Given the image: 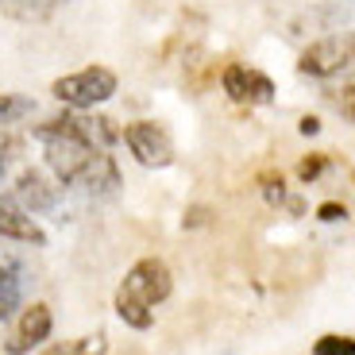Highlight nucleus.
Here are the masks:
<instances>
[{
	"instance_id": "nucleus-1",
	"label": "nucleus",
	"mask_w": 355,
	"mask_h": 355,
	"mask_svg": "<svg viewBox=\"0 0 355 355\" xmlns=\"http://www.w3.org/2000/svg\"><path fill=\"white\" fill-rule=\"evenodd\" d=\"M35 139L43 143L46 170L58 178V186L81 189L89 197H108L120 189V166L108 155L120 132L105 116H54L35 128Z\"/></svg>"
},
{
	"instance_id": "nucleus-2",
	"label": "nucleus",
	"mask_w": 355,
	"mask_h": 355,
	"mask_svg": "<svg viewBox=\"0 0 355 355\" xmlns=\"http://www.w3.org/2000/svg\"><path fill=\"white\" fill-rule=\"evenodd\" d=\"M174 290V275L162 259L147 255L124 275V282L116 286V317L132 324V329H151L155 324V305H162Z\"/></svg>"
},
{
	"instance_id": "nucleus-3",
	"label": "nucleus",
	"mask_w": 355,
	"mask_h": 355,
	"mask_svg": "<svg viewBox=\"0 0 355 355\" xmlns=\"http://www.w3.org/2000/svg\"><path fill=\"white\" fill-rule=\"evenodd\" d=\"M116 89H120V81H116V73L108 70V66H85V70H78V73L58 78L51 85V93H54V101L70 105L73 112H89V108L112 101Z\"/></svg>"
},
{
	"instance_id": "nucleus-4",
	"label": "nucleus",
	"mask_w": 355,
	"mask_h": 355,
	"mask_svg": "<svg viewBox=\"0 0 355 355\" xmlns=\"http://www.w3.org/2000/svg\"><path fill=\"white\" fill-rule=\"evenodd\" d=\"M120 139L128 143V151H132L135 162H143V166L162 170V166L174 162V143H170L166 128L155 124V120H132V124H124Z\"/></svg>"
},
{
	"instance_id": "nucleus-5",
	"label": "nucleus",
	"mask_w": 355,
	"mask_h": 355,
	"mask_svg": "<svg viewBox=\"0 0 355 355\" xmlns=\"http://www.w3.org/2000/svg\"><path fill=\"white\" fill-rule=\"evenodd\" d=\"M297 70L305 78H336V73L352 70V46L347 35H324L317 43H309L297 58Z\"/></svg>"
},
{
	"instance_id": "nucleus-6",
	"label": "nucleus",
	"mask_w": 355,
	"mask_h": 355,
	"mask_svg": "<svg viewBox=\"0 0 355 355\" xmlns=\"http://www.w3.org/2000/svg\"><path fill=\"white\" fill-rule=\"evenodd\" d=\"M51 329H54L51 309H46L43 302L27 305V309L16 317V324H12L8 340H4V352H8V355H27V352H35V347H43L46 340H51Z\"/></svg>"
},
{
	"instance_id": "nucleus-7",
	"label": "nucleus",
	"mask_w": 355,
	"mask_h": 355,
	"mask_svg": "<svg viewBox=\"0 0 355 355\" xmlns=\"http://www.w3.org/2000/svg\"><path fill=\"white\" fill-rule=\"evenodd\" d=\"M220 85L236 105H270L275 101V81L266 78V73L251 70V66H240V62L224 66Z\"/></svg>"
},
{
	"instance_id": "nucleus-8",
	"label": "nucleus",
	"mask_w": 355,
	"mask_h": 355,
	"mask_svg": "<svg viewBox=\"0 0 355 355\" xmlns=\"http://www.w3.org/2000/svg\"><path fill=\"white\" fill-rule=\"evenodd\" d=\"M0 236H4V240L31 243V248H46L43 228H39L35 216L27 213V209L12 193H0Z\"/></svg>"
},
{
	"instance_id": "nucleus-9",
	"label": "nucleus",
	"mask_w": 355,
	"mask_h": 355,
	"mask_svg": "<svg viewBox=\"0 0 355 355\" xmlns=\"http://www.w3.org/2000/svg\"><path fill=\"white\" fill-rule=\"evenodd\" d=\"M12 197H16L19 205H24L27 213H46V209H54V186L46 182L39 170H24V174L16 178V189H12Z\"/></svg>"
},
{
	"instance_id": "nucleus-10",
	"label": "nucleus",
	"mask_w": 355,
	"mask_h": 355,
	"mask_svg": "<svg viewBox=\"0 0 355 355\" xmlns=\"http://www.w3.org/2000/svg\"><path fill=\"white\" fill-rule=\"evenodd\" d=\"M58 4H66V0H0V8L16 19H46Z\"/></svg>"
},
{
	"instance_id": "nucleus-11",
	"label": "nucleus",
	"mask_w": 355,
	"mask_h": 355,
	"mask_svg": "<svg viewBox=\"0 0 355 355\" xmlns=\"http://www.w3.org/2000/svg\"><path fill=\"white\" fill-rule=\"evenodd\" d=\"M19 297H24V290H19L16 270L12 266H0V320H8L19 309Z\"/></svg>"
},
{
	"instance_id": "nucleus-12",
	"label": "nucleus",
	"mask_w": 355,
	"mask_h": 355,
	"mask_svg": "<svg viewBox=\"0 0 355 355\" xmlns=\"http://www.w3.org/2000/svg\"><path fill=\"white\" fill-rule=\"evenodd\" d=\"M35 112V101L31 97H19V93H0V128H12L19 124L24 116Z\"/></svg>"
},
{
	"instance_id": "nucleus-13",
	"label": "nucleus",
	"mask_w": 355,
	"mask_h": 355,
	"mask_svg": "<svg viewBox=\"0 0 355 355\" xmlns=\"http://www.w3.org/2000/svg\"><path fill=\"white\" fill-rule=\"evenodd\" d=\"M43 355H105V336H81L70 344H54Z\"/></svg>"
},
{
	"instance_id": "nucleus-14",
	"label": "nucleus",
	"mask_w": 355,
	"mask_h": 355,
	"mask_svg": "<svg viewBox=\"0 0 355 355\" xmlns=\"http://www.w3.org/2000/svg\"><path fill=\"white\" fill-rule=\"evenodd\" d=\"M313 355H355V340L329 332V336H320L317 344H313Z\"/></svg>"
},
{
	"instance_id": "nucleus-15",
	"label": "nucleus",
	"mask_w": 355,
	"mask_h": 355,
	"mask_svg": "<svg viewBox=\"0 0 355 355\" xmlns=\"http://www.w3.org/2000/svg\"><path fill=\"white\" fill-rule=\"evenodd\" d=\"M16 155H19V139H16V135H8V128H0V182H4L8 166L16 162Z\"/></svg>"
},
{
	"instance_id": "nucleus-16",
	"label": "nucleus",
	"mask_w": 355,
	"mask_h": 355,
	"mask_svg": "<svg viewBox=\"0 0 355 355\" xmlns=\"http://www.w3.org/2000/svg\"><path fill=\"white\" fill-rule=\"evenodd\" d=\"M324 166H329V159H324V155H313V159H305L302 166H297V178H302L305 186H313V182L324 174Z\"/></svg>"
},
{
	"instance_id": "nucleus-17",
	"label": "nucleus",
	"mask_w": 355,
	"mask_h": 355,
	"mask_svg": "<svg viewBox=\"0 0 355 355\" xmlns=\"http://www.w3.org/2000/svg\"><path fill=\"white\" fill-rule=\"evenodd\" d=\"M317 216H320L324 224H336V220H344V216H347V209H344V205H336V201H324V205L317 209Z\"/></svg>"
},
{
	"instance_id": "nucleus-18",
	"label": "nucleus",
	"mask_w": 355,
	"mask_h": 355,
	"mask_svg": "<svg viewBox=\"0 0 355 355\" xmlns=\"http://www.w3.org/2000/svg\"><path fill=\"white\" fill-rule=\"evenodd\" d=\"M340 108H344V116L355 124V89H344V97H340Z\"/></svg>"
},
{
	"instance_id": "nucleus-19",
	"label": "nucleus",
	"mask_w": 355,
	"mask_h": 355,
	"mask_svg": "<svg viewBox=\"0 0 355 355\" xmlns=\"http://www.w3.org/2000/svg\"><path fill=\"white\" fill-rule=\"evenodd\" d=\"M297 128H302V135H317L320 132V120H317V116H302V124H297Z\"/></svg>"
},
{
	"instance_id": "nucleus-20",
	"label": "nucleus",
	"mask_w": 355,
	"mask_h": 355,
	"mask_svg": "<svg viewBox=\"0 0 355 355\" xmlns=\"http://www.w3.org/2000/svg\"><path fill=\"white\" fill-rule=\"evenodd\" d=\"M0 243H4V236H0Z\"/></svg>"
}]
</instances>
